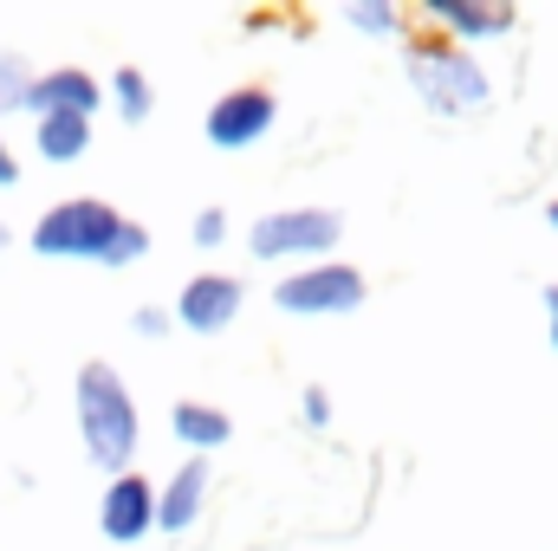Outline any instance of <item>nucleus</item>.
Listing matches in <instances>:
<instances>
[{"instance_id": "16", "label": "nucleus", "mask_w": 558, "mask_h": 551, "mask_svg": "<svg viewBox=\"0 0 558 551\" xmlns=\"http://www.w3.org/2000/svg\"><path fill=\"white\" fill-rule=\"evenodd\" d=\"M344 26H357V33H397L403 20H397V7H384V0H351V7H344Z\"/></svg>"}, {"instance_id": "14", "label": "nucleus", "mask_w": 558, "mask_h": 551, "mask_svg": "<svg viewBox=\"0 0 558 551\" xmlns=\"http://www.w3.org/2000/svg\"><path fill=\"white\" fill-rule=\"evenodd\" d=\"M105 98L118 105V118H124V124H143V118H149V105H156V91H149V78H143L137 65H118V72H111V85H105Z\"/></svg>"}, {"instance_id": "1", "label": "nucleus", "mask_w": 558, "mask_h": 551, "mask_svg": "<svg viewBox=\"0 0 558 551\" xmlns=\"http://www.w3.org/2000/svg\"><path fill=\"white\" fill-rule=\"evenodd\" d=\"M72 415H78V441H85L92 467H105L111 480L131 474L143 421H137L131 383H124L111 364H85V370H78V383H72Z\"/></svg>"}, {"instance_id": "9", "label": "nucleus", "mask_w": 558, "mask_h": 551, "mask_svg": "<svg viewBox=\"0 0 558 551\" xmlns=\"http://www.w3.org/2000/svg\"><path fill=\"white\" fill-rule=\"evenodd\" d=\"M98 532L111 539V546H137L156 532V487L143 480V474H118L111 487H105V500H98Z\"/></svg>"}, {"instance_id": "24", "label": "nucleus", "mask_w": 558, "mask_h": 551, "mask_svg": "<svg viewBox=\"0 0 558 551\" xmlns=\"http://www.w3.org/2000/svg\"><path fill=\"white\" fill-rule=\"evenodd\" d=\"M546 221H553V228H558V201H553V208H546Z\"/></svg>"}, {"instance_id": "10", "label": "nucleus", "mask_w": 558, "mask_h": 551, "mask_svg": "<svg viewBox=\"0 0 558 551\" xmlns=\"http://www.w3.org/2000/svg\"><path fill=\"white\" fill-rule=\"evenodd\" d=\"M208 506V461H182L162 487H156V532H189Z\"/></svg>"}, {"instance_id": "20", "label": "nucleus", "mask_w": 558, "mask_h": 551, "mask_svg": "<svg viewBox=\"0 0 558 551\" xmlns=\"http://www.w3.org/2000/svg\"><path fill=\"white\" fill-rule=\"evenodd\" d=\"M20 182V156L7 149V105H0V188H13Z\"/></svg>"}, {"instance_id": "12", "label": "nucleus", "mask_w": 558, "mask_h": 551, "mask_svg": "<svg viewBox=\"0 0 558 551\" xmlns=\"http://www.w3.org/2000/svg\"><path fill=\"white\" fill-rule=\"evenodd\" d=\"M428 13L461 33V39H494V33H513V7H468V0H428Z\"/></svg>"}, {"instance_id": "19", "label": "nucleus", "mask_w": 558, "mask_h": 551, "mask_svg": "<svg viewBox=\"0 0 558 551\" xmlns=\"http://www.w3.org/2000/svg\"><path fill=\"white\" fill-rule=\"evenodd\" d=\"M169 325H175V318H169L162 305H137V311H131V331H137V338H162Z\"/></svg>"}, {"instance_id": "3", "label": "nucleus", "mask_w": 558, "mask_h": 551, "mask_svg": "<svg viewBox=\"0 0 558 551\" xmlns=\"http://www.w3.org/2000/svg\"><path fill=\"white\" fill-rule=\"evenodd\" d=\"M124 228V215L98 195H72V201H52L39 221H33V254L39 260H105L111 234Z\"/></svg>"}, {"instance_id": "4", "label": "nucleus", "mask_w": 558, "mask_h": 551, "mask_svg": "<svg viewBox=\"0 0 558 551\" xmlns=\"http://www.w3.org/2000/svg\"><path fill=\"white\" fill-rule=\"evenodd\" d=\"M344 234V221L331 208H274L247 228V254L254 260H305V254H331Z\"/></svg>"}, {"instance_id": "7", "label": "nucleus", "mask_w": 558, "mask_h": 551, "mask_svg": "<svg viewBox=\"0 0 558 551\" xmlns=\"http://www.w3.org/2000/svg\"><path fill=\"white\" fill-rule=\"evenodd\" d=\"M105 105V85L85 72V65H52V72H33L20 111L26 118H92Z\"/></svg>"}, {"instance_id": "15", "label": "nucleus", "mask_w": 558, "mask_h": 551, "mask_svg": "<svg viewBox=\"0 0 558 551\" xmlns=\"http://www.w3.org/2000/svg\"><path fill=\"white\" fill-rule=\"evenodd\" d=\"M143 254H149V228L124 221V228L111 234V247H105V260H98V267H137Z\"/></svg>"}, {"instance_id": "2", "label": "nucleus", "mask_w": 558, "mask_h": 551, "mask_svg": "<svg viewBox=\"0 0 558 551\" xmlns=\"http://www.w3.org/2000/svg\"><path fill=\"white\" fill-rule=\"evenodd\" d=\"M403 72H410V85L422 91V105H428L435 118H481V111H487V72H481V59L461 52V46L416 39V46L403 52Z\"/></svg>"}, {"instance_id": "6", "label": "nucleus", "mask_w": 558, "mask_h": 551, "mask_svg": "<svg viewBox=\"0 0 558 551\" xmlns=\"http://www.w3.org/2000/svg\"><path fill=\"white\" fill-rule=\"evenodd\" d=\"M241 305H247V285L228 273H195L182 285V298H175V325L182 331H195V338H215V331H228L234 318H241Z\"/></svg>"}, {"instance_id": "13", "label": "nucleus", "mask_w": 558, "mask_h": 551, "mask_svg": "<svg viewBox=\"0 0 558 551\" xmlns=\"http://www.w3.org/2000/svg\"><path fill=\"white\" fill-rule=\"evenodd\" d=\"M33 149L46 162H78L92 149V118H33Z\"/></svg>"}, {"instance_id": "18", "label": "nucleus", "mask_w": 558, "mask_h": 551, "mask_svg": "<svg viewBox=\"0 0 558 551\" xmlns=\"http://www.w3.org/2000/svg\"><path fill=\"white\" fill-rule=\"evenodd\" d=\"M189 234H195V247H221V241H228V215H221V208H202Z\"/></svg>"}, {"instance_id": "11", "label": "nucleus", "mask_w": 558, "mask_h": 551, "mask_svg": "<svg viewBox=\"0 0 558 551\" xmlns=\"http://www.w3.org/2000/svg\"><path fill=\"white\" fill-rule=\"evenodd\" d=\"M169 428H175V441H182L195 461H208L215 448L234 441V421H228V409H215V403H175V409H169Z\"/></svg>"}, {"instance_id": "5", "label": "nucleus", "mask_w": 558, "mask_h": 551, "mask_svg": "<svg viewBox=\"0 0 558 551\" xmlns=\"http://www.w3.org/2000/svg\"><path fill=\"white\" fill-rule=\"evenodd\" d=\"M274 305L292 318H344L364 305V273L344 267V260H318L305 273H286L274 285Z\"/></svg>"}, {"instance_id": "23", "label": "nucleus", "mask_w": 558, "mask_h": 551, "mask_svg": "<svg viewBox=\"0 0 558 551\" xmlns=\"http://www.w3.org/2000/svg\"><path fill=\"white\" fill-rule=\"evenodd\" d=\"M7 247H13V228H7V221H0V254H7Z\"/></svg>"}, {"instance_id": "21", "label": "nucleus", "mask_w": 558, "mask_h": 551, "mask_svg": "<svg viewBox=\"0 0 558 551\" xmlns=\"http://www.w3.org/2000/svg\"><path fill=\"white\" fill-rule=\"evenodd\" d=\"M299 409H305L312 428H325V421H331V396H325V390H305V403H299Z\"/></svg>"}, {"instance_id": "22", "label": "nucleus", "mask_w": 558, "mask_h": 551, "mask_svg": "<svg viewBox=\"0 0 558 551\" xmlns=\"http://www.w3.org/2000/svg\"><path fill=\"white\" fill-rule=\"evenodd\" d=\"M546 331H553V351H558V285H546Z\"/></svg>"}, {"instance_id": "17", "label": "nucleus", "mask_w": 558, "mask_h": 551, "mask_svg": "<svg viewBox=\"0 0 558 551\" xmlns=\"http://www.w3.org/2000/svg\"><path fill=\"white\" fill-rule=\"evenodd\" d=\"M26 85H33V65H26L20 52H0V105H7V111H20Z\"/></svg>"}, {"instance_id": "8", "label": "nucleus", "mask_w": 558, "mask_h": 551, "mask_svg": "<svg viewBox=\"0 0 558 551\" xmlns=\"http://www.w3.org/2000/svg\"><path fill=\"white\" fill-rule=\"evenodd\" d=\"M279 105L267 85H241V91H228L221 105H208V143L215 149H254V143L274 131Z\"/></svg>"}]
</instances>
